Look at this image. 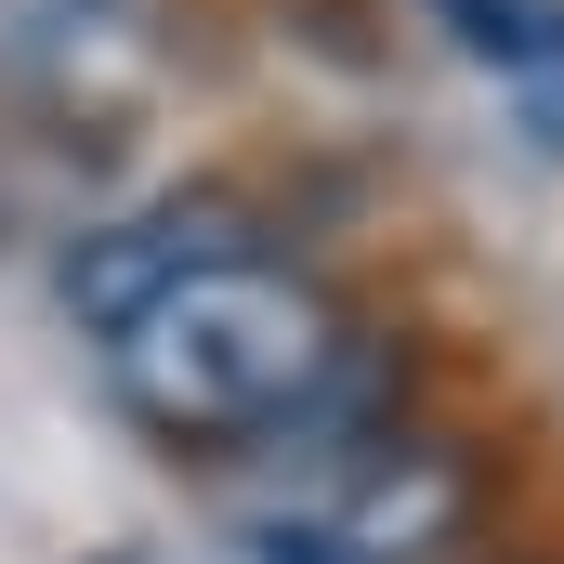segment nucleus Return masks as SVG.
<instances>
[{
    "instance_id": "f257e3e1",
    "label": "nucleus",
    "mask_w": 564,
    "mask_h": 564,
    "mask_svg": "<svg viewBox=\"0 0 564 564\" xmlns=\"http://www.w3.org/2000/svg\"><path fill=\"white\" fill-rule=\"evenodd\" d=\"M341 302L315 276H289L263 250H224L197 276H171L158 302H132L106 328V381L144 433L171 446H250V433L302 421L341 381Z\"/></svg>"
},
{
    "instance_id": "f03ea898",
    "label": "nucleus",
    "mask_w": 564,
    "mask_h": 564,
    "mask_svg": "<svg viewBox=\"0 0 564 564\" xmlns=\"http://www.w3.org/2000/svg\"><path fill=\"white\" fill-rule=\"evenodd\" d=\"M158 66V0H0V93L119 106Z\"/></svg>"
},
{
    "instance_id": "7ed1b4c3",
    "label": "nucleus",
    "mask_w": 564,
    "mask_h": 564,
    "mask_svg": "<svg viewBox=\"0 0 564 564\" xmlns=\"http://www.w3.org/2000/svg\"><path fill=\"white\" fill-rule=\"evenodd\" d=\"M224 250H237V210H224V197H158V210L106 224V237L66 263V302H79L93 328H119L132 302H158L171 276H197V263H224Z\"/></svg>"
},
{
    "instance_id": "20e7f679",
    "label": "nucleus",
    "mask_w": 564,
    "mask_h": 564,
    "mask_svg": "<svg viewBox=\"0 0 564 564\" xmlns=\"http://www.w3.org/2000/svg\"><path fill=\"white\" fill-rule=\"evenodd\" d=\"M433 13H446V40L512 93L525 144L564 158V0H433Z\"/></svg>"
},
{
    "instance_id": "39448f33",
    "label": "nucleus",
    "mask_w": 564,
    "mask_h": 564,
    "mask_svg": "<svg viewBox=\"0 0 564 564\" xmlns=\"http://www.w3.org/2000/svg\"><path fill=\"white\" fill-rule=\"evenodd\" d=\"M473 512V473L446 446H394V473H368L355 525H341V564H433V539Z\"/></svg>"
},
{
    "instance_id": "423d86ee",
    "label": "nucleus",
    "mask_w": 564,
    "mask_h": 564,
    "mask_svg": "<svg viewBox=\"0 0 564 564\" xmlns=\"http://www.w3.org/2000/svg\"><path fill=\"white\" fill-rule=\"evenodd\" d=\"M250 552H263V564H341V539H315V525H263Z\"/></svg>"
}]
</instances>
